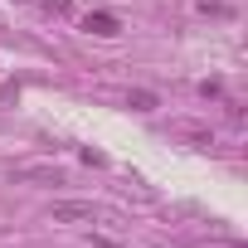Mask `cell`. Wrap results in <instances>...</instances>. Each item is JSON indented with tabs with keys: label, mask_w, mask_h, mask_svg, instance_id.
I'll return each instance as SVG.
<instances>
[{
	"label": "cell",
	"mask_w": 248,
	"mask_h": 248,
	"mask_svg": "<svg viewBox=\"0 0 248 248\" xmlns=\"http://www.w3.org/2000/svg\"><path fill=\"white\" fill-rule=\"evenodd\" d=\"M15 180H39V185H63V170L59 166H20Z\"/></svg>",
	"instance_id": "3"
},
{
	"label": "cell",
	"mask_w": 248,
	"mask_h": 248,
	"mask_svg": "<svg viewBox=\"0 0 248 248\" xmlns=\"http://www.w3.org/2000/svg\"><path fill=\"white\" fill-rule=\"evenodd\" d=\"M93 248H122V243H112V238H93Z\"/></svg>",
	"instance_id": "5"
},
{
	"label": "cell",
	"mask_w": 248,
	"mask_h": 248,
	"mask_svg": "<svg viewBox=\"0 0 248 248\" xmlns=\"http://www.w3.org/2000/svg\"><path fill=\"white\" fill-rule=\"evenodd\" d=\"M88 219H97L88 200H63V204H54V224H88Z\"/></svg>",
	"instance_id": "1"
},
{
	"label": "cell",
	"mask_w": 248,
	"mask_h": 248,
	"mask_svg": "<svg viewBox=\"0 0 248 248\" xmlns=\"http://www.w3.org/2000/svg\"><path fill=\"white\" fill-rule=\"evenodd\" d=\"M83 30L97 34V39H112V34H122V20L107 15V10H93V15H83Z\"/></svg>",
	"instance_id": "2"
},
{
	"label": "cell",
	"mask_w": 248,
	"mask_h": 248,
	"mask_svg": "<svg viewBox=\"0 0 248 248\" xmlns=\"http://www.w3.org/2000/svg\"><path fill=\"white\" fill-rule=\"evenodd\" d=\"M132 107H137V112H151V107H156V93H141V88H137V93H132Z\"/></svg>",
	"instance_id": "4"
}]
</instances>
